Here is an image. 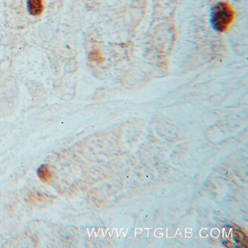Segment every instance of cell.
Instances as JSON below:
<instances>
[{"label": "cell", "mask_w": 248, "mask_h": 248, "mask_svg": "<svg viewBox=\"0 0 248 248\" xmlns=\"http://www.w3.org/2000/svg\"><path fill=\"white\" fill-rule=\"evenodd\" d=\"M234 18V12L226 2H218L212 9L210 24L215 31L224 32L230 27Z\"/></svg>", "instance_id": "cell-1"}, {"label": "cell", "mask_w": 248, "mask_h": 248, "mask_svg": "<svg viewBox=\"0 0 248 248\" xmlns=\"http://www.w3.org/2000/svg\"><path fill=\"white\" fill-rule=\"evenodd\" d=\"M43 0H27V8L30 15L38 16L43 11Z\"/></svg>", "instance_id": "cell-2"}, {"label": "cell", "mask_w": 248, "mask_h": 248, "mask_svg": "<svg viewBox=\"0 0 248 248\" xmlns=\"http://www.w3.org/2000/svg\"><path fill=\"white\" fill-rule=\"evenodd\" d=\"M37 173L40 179L44 183L50 182L54 176L53 171L47 165H41L37 169Z\"/></svg>", "instance_id": "cell-3"}, {"label": "cell", "mask_w": 248, "mask_h": 248, "mask_svg": "<svg viewBox=\"0 0 248 248\" xmlns=\"http://www.w3.org/2000/svg\"><path fill=\"white\" fill-rule=\"evenodd\" d=\"M91 57L92 58L93 60L95 61V62H99L101 60V57L96 52L91 53Z\"/></svg>", "instance_id": "cell-4"}]
</instances>
